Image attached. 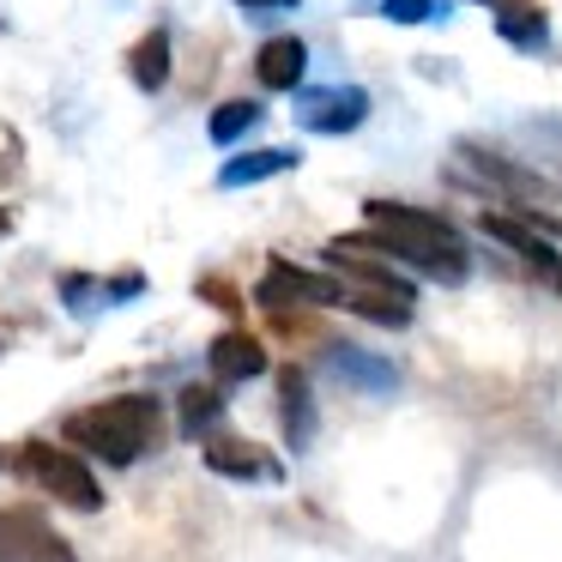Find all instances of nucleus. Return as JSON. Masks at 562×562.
<instances>
[{
  "label": "nucleus",
  "mask_w": 562,
  "mask_h": 562,
  "mask_svg": "<svg viewBox=\"0 0 562 562\" xmlns=\"http://www.w3.org/2000/svg\"><path fill=\"white\" fill-rule=\"evenodd\" d=\"M158 417H164V405L151 393H122V400H103L91 412L67 417V448L91 453L103 465H134L158 441Z\"/></svg>",
  "instance_id": "obj_2"
},
{
  "label": "nucleus",
  "mask_w": 562,
  "mask_h": 562,
  "mask_svg": "<svg viewBox=\"0 0 562 562\" xmlns=\"http://www.w3.org/2000/svg\"><path fill=\"white\" fill-rule=\"evenodd\" d=\"M218 417H224V387L218 381H194V387H182V400H176V424H182V436H194V441L218 436Z\"/></svg>",
  "instance_id": "obj_11"
},
{
  "label": "nucleus",
  "mask_w": 562,
  "mask_h": 562,
  "mask_svg": "<svg viewBox=\"0 0 562 562\" xmlns=\"http://www.w3.org/2000/svg\"><path fill=\"white\" fill-rule=\"evenodd\" d=\"M284 170H296V151H291V146L236 151V158L218 170V188H255V182H267V176H284Z\"/></svg>",
  "instance_id": "obj_13"
},
{
  "label": "nucleus",
  "mask_w": 562,
  "mask_h": 562,
  "mask_svg": "<svg viewBox=\"0 0 562 562\" xmlns=\"http://www.w3.org/2000/svg\"><path fill=\"white\" fill-rule=\"evenodd\" d=\"M496 31L514 43V49H544L550 37V19L538 0H520V7H508V13H496Z\"/></svg>",
  "instance_id": "obj_15"
},
{
  "label": "nucleus",
  "mask_w": 562,
  "mask_h": 562,
  "mask_svg": "<svg viewBox=\"0 0 562 562\" xmlns=\"http://www.w3.org/2000/svg\"><path fill=\"white\" fill-rule=\"evenodd\" d=\"M255 296H260V308L284 315V308H296V303H345V284L327 279V272H303V267H291V260H272Z\"/></svg>",
  "instance_id": "obj_5"
},
{
  "label": "nucleus",
  "mask_w": 562,
  "mask_h": 562,
  "mask_svg": "<svg viewBox=\"0 0 562 562\" xmlns=\"http://www.w3.org/2000/svg\"><path fill=\"white\" fill-rule=\"evenodd\" d=\"M206 363H212V375H218V387H231V381H255L260 369H267V345H260L255 333L231 327V333H218V339H212Z\"/></svg>",
  "instance_id": "obj_8"
},
{
  "label": "nucleus",
  "mask_w": 562,
  "mask_h": 562,
  "mask_svg": "<svg viewBox=\"0 0 562 562\" xmlns=\"http://www.w3.org/2000/svg\"><path fill=\"white\" fill-rule=\"evenodd\" d=\"M200 296H206V303H218L224 308V315H243V291H231V284H224V279H200Z\"/></svg>",
  "instance_id": "obj_19"
},
{
  "label": "nucleus",
  "mask_w": 562,
  "mask_h": 562,
  "mask_svg": "<svg viewBox=\"0 0 562 562\" xmlns=\"http://www.w3.org/2000/svg\"><path fill=\"white\" fill-rule=\"evenodd\" d=\"M0 562H79L37 508H0Z\"/></svg>",
  "instance_id": "obj_4"
},
{
  "label": "nucleus",
  "mask_w": 562,
  "mask_h": 562,
  "mask_svg": "<svg viewBox=\"0 0 562 562\" xmlns=\"http://www.w3.org/2000/svg\"><path fill=\"white\" fill-rule=\"evenodd\" d=\"M279 417H284V441H291V448H308V436H315V400H308L303 369H284L279 375Z\"/></svg>",
  "instance_id": "obj_12"
},
{
  "label": "nucleus",
  "mask_w": 562,
  "mask_h": 562,
  "mask_svg": "<svg viewBox=\"0 0 562 562\" xmlns=\"http://www.w3.org/2000/svg\"><path fill=\"white\" fill-rule=\"evenodd\" d=\"M7 231H13V218H7V212H0V236H7Z\"/></svg>",
  "instance_id": "obj_21"
},
{
  "label": "nucleus",
  "mask_w": 562,
  "mask_h": 562,
  "mask_svg": "<svg viewBox=\"0 0 562 562\" xmlns=\"http://www.w3.org/2000/svg\"><path fill=\"white\" fill-rule=\"evenodd\" d=\"M248 127H260V103L255 98H231V103H218V110H212V139H218V146L243 139Z\"/></svg>",
  "instance_id": "obj_16"
},
{
  "label": "nucleus",
  "mask_w": 562,
  "mask_h": 562,
  "mask_svg": "<svg viewBox=\"0 0 562 562\" xmlns=\"http://www.w3.org/2000/svg\"><path fill=\"white\" fill-rule=\"evenodd\" d=\"M236 7H255L260 13V7H296V0H236Z\"/></svg>",
  "instance_id": "obj_20"
},
{
  "label": "nucleus",
  "mask_w": 562,
  "mask_h": 562,
  "mask_svg": "<svg viewBox=\"0 0 562 562\" xmlns=\"http://www.w3.org/2000/svg\"><path fill=\"white\" fill-rule=\"evenodd\" d=\"M303 74H308V49H303V37H272V43H260V55H255V79L267 91H303Z\"/></svg>",
  "instance_id": "obj_10"
},
{
  "label": "nucleus",
  "mask_w": 562,
  "mask_h": 562,
  "mask_svg": "<svg viewBox=\"0 0 562 562\" xmlns=\"http://www.w3.org/2000/svg\"><path fill=\"white\" fill-rule=\"evenodd\" d=\"M381 13L393 25H429V19H441V0H381Z\"/></svg>",
  "instance_id": "obj_17"
},
{
  "label": "nucleus",
  "mask_w": 562,
  "mask_h": 562,
  "mask_svg": "<svg viewBox=\"0 0 562 562\" xmlns=\"http://www.w3.org/2000/svg\"><path fill=\"white\" fill-rule=\"evenodd\" d=\"M0 472L31 477V484L49 490L61 508H79V514L103 508V484L91 477V465L67 448H49V441H7V448H0Z\"/></svg>",
  "instance_id": "obj_3"
},
{
  "label": "nucleus",
  "mask_w": 562,
  "mask_h": 562,
  "mask_svg": "<svg viewBox=\"0 0 562 562\" xmlns=\"http://www.w3.org/2000/svg\"><path fill=\"white\" fill-rule=\"evenodd\" d=\"M7 339H13V333H7V327H0V351H7Z\"/></svg>",
  "instance_id": "obj_22"
},
{
  "label": "nucleus",
  "mask_w": 562,
  "mask_h": 562,
  "mask_svg": "<svg viewBox=\"0 0 562 562\" xmlns=\"http://www.w3.org/2000/svg\"><path fill=\"white\" fill-rule=\"evenodd\" d=\"M484 231L496 236V243H508L520 260H532L538 279H550V284L562 291V255H557V248H550L538 231H526V224H520V218H508V212H484Z\"/></svg>",
  "instance_id": "obj_9"
},
{
  "label": "nucleus",
  "mask_w": 562,
  "mask_h": 562,
  "mask_svg": "<svg viewBox=\"0 0 562 562\" xmlns=\"http://www.w3.org/2000/svg\"><path fill=\"white\" fill-rule=\"evenodd\" d=\"M206 465L218 477H236V484H272V477H284L279 453L248 436H206Z\"/></svg>",
  "instance_id": "obj_7"
},
{
  "label": "nucleus",
  "mask_w": 562,
  "mask_h": 562,
  "mask_svg": "<svg viewBox=\"0 0 562 562\" xmlns=\"http://www.w3.org/2000/svg\"><path fill=\"white\" fill-rule=\"evenodd\" d=\"M557 231H562V224H557Z\"/></svg>",
  "instance_id": "obj_23"
},
{
  "label": "nucleus",
  "mask_w": 562,
  "mask_h": 562,
  "mask_svg": "<svg viewBox=\"0 0 562 562\" xmlns=\"http://www.w3.org/2000/svg\"><path fill=\"white\" fill-rule=\"evenodd\" d=\"M363 115H369L363 86H327V91H303L296 98V122L308 134H351V127H363Z\"/></svg>",
  "instance_id": "obj_6"
},
{
  "label": "nucleus",
  "mask_w": 562,
  "mask_h": 562,
  "mask_svg": "<svg viewBox=\"0 0 562 562\" xmlns=\"http://www.w3.org/2000/svg\"><path fill=\"white\" fill-rule=\"evenodd\" d=\"M363 218H369L363 236L387 260H405V267H417V272H436V279H448V284L465 279V236L453 231L448 218L400 206V200H369Z\"/></svg>",
  "instance_id": "obj_1"
},
{
  "label": "nucleus",
  "mask_w": 562,
  "mask_h": 562,
  "mask_svg": "<svg viewBox=\"0 0 562 562\" xmlns=\"http://www.w3.org/2000/svg\"><path fill=\"white\" fill-rule=\"evenodd\" d=\"M127 74L139 91H164L170 86V31H146V37L127 49Z\"/></svg>",
  "instance_id": "obj_14"
},
{
  "label": "nucleus",
  "mask_w": 562,
  "mask_h": 562,
  "mask_svg": "<svg viewBox=\"0 0 562 562\" xmlns=\"http://www.w3.org/2000/svg\"><path fill=\"white\" fill-rule=\"evenodd\" d=\"M25 176V146H19L13 127H0V188H13Z\"/></svg>",
  "instance_id": "obj_18"
}]
</instances>
